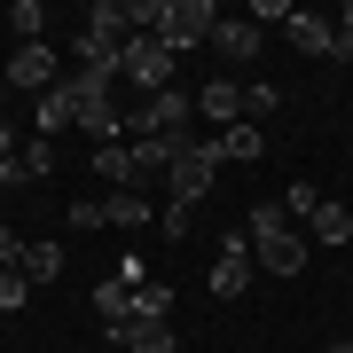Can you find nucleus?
I'll return each instance as SVG.
<instances>
[{"label": "nucleus", "instance_id": "7", "mask_svg": "<svg viewBox=\"0 0 353 353\" xmlns=\"http://www.w3.org/2000/svg\"><path fill=\"white\" fill-rule=\"evenodd\" d=\"M252 275H259V259H252V228H228L220 236V259H212V299H236V290H252Z\"/></svg>", "mask_w": 353, "mask_h": 353}, {"label": "nucleus", "instance_id": "14", "mask_svg": "<svg viewBox=\"0 0 353 353\" xmlns=\"http://www.w3.org/2000/svg\"><path fill=\"white\" fill-rule=\"evenodd\" d=\"M102 220H110L118 236H141V228L157 220V204L141 196V189H118V196H102Z\"/></svg>", "mask_w": 353, "mask_h": 353}, {"label": "nucleus", "instance_id": "9", "mask_svg": "<svg viewBox=\"0 0 353 353\" xmlns=\"http://www.w3.org/2000/svg\"><path fill=\"white\" fill-rule=\"evenodd\" d=\"M8 87H24V94H55V48H48V39L8 55Z\"/></svg>", "mask_w": 353, "mask_h": 353}, {"label": "nucleus", "instance_id": "6", "mask_svg": "<svg viewBox=\"0 0 353 353\" xmlns=\"http://www.w3.org/2000/svg\"><path fill=\"white\" fill-rule=\"evenodd\" d=\"M212 24H220V8L212 0H165V16H157V32L150 39H165V48H196V39H212Z\"/></svg>", "mask_w": 353, "mask_h": 353}, {"label": "nucleus", "instance_id": "10", "mask_svg": "<svg viewBox=\"0 0 353 353\" xmlns=\"http://www.w3.org/2000/svg\"><path fill=\"white\" fill-rule=\"evenodd\" d=\"M290 48H299V55H314V63H338V24H330V16L290 8Z\"/></svg>", "mask_w": 353, "mask_h": 353}, {"label": "nucleus", "instance_id": "3", "mask_svg": "<svg viewBox=\"0 0 353 353\" xmlns=\"http://www.w3.org/2000/svg\"><path fill=\"white\" fill-rule=\"evenodd\" d=\"M55 87H63V102H71V126H87L94 141H118V134H126V118H118L102 71H71V79H55Z\"/></svg>", "mask_w": 353, "mask_h": 353}, {"label": "nucleus", "instance_id": "27", "mask_svg": "<svg viewBox=\"0 0 353 353\" xmlns=\"http://www.w3.org/2000/svg\"><path fill=\"white\" fill-rule=\"evenodd\" d=\"M8 267H24V236H16V228H0V275H8Z\"/></svg>", "mask_w": 353, "mask_h": 353}, {"label": "nucleus", "instance_id": "12", "mask_svg": "<svg viewBox=\"0 0 353 353\" xmlns=\"http://www.w3.org/2000/svg\"><path fill=\"white\" fill-rule=\"evenodd\" d=\"M212 48L228 55V63H252V55L267 48V32H259V24H243V16H220V24H212Z\"/></svg>", "mask_w": 353, "mask_h": 353}, {"label": "nucleus", "instance_id": "29", "mask_svg": "<svg viewBox=\"0 0 353 353\" xmlns=\"http://www.w3.org/2000/svg\"><path fill=\"white\" fill-rule=\"evenodd\" d=\"M8 141H16V126H8V110H0V157H8Z\"/></svg>", "mask_w": 353, "mask_h": 353}, {"label": "nucleus", "instance_id": "22", "mask_svg": "<svg viewBox=\"0 0 353 353\" xmlns=\"http://www.w3.org/2000/svg\"><path fill=\"white\" fill-rule=\"evenodd\" d=\"M63 126H71V102H63V87H55V94H39V141L63 134Z\"/></svg>", "mask_w": 353, "mask_h": 353}, {"label": "nucleus", "instance_id": "24", "mask_svg": "<svg viewBox=\"0 0 353 353\" xmlns=\"http://www.w3.org/2000/svg\"><path fill=\"white\" fill-rule=\"evenodd\" d=\"M134 314H165V322H173V290H165V283H141L134 290Z\"/></svg>", "mask_w": 353, "mask_h": 353}, {"label": "nucleus", "instance_id": "20", "mask_svg": "<svg viewBox=\"0 0 353 353\" xmlns=\"http://www.w3.org/2000/svg\"><path fill=\"white\" fill-rule=\"evenodd\" d=\"M8 24L24 32V48H39V39H48V32H39V24H48V8H39V0H16V8H8Z\"/></svg>", "mask_w": 353, "mask_h": 353}, {"label": "nucleus", "instance_id": "31", "mask_svg": "<svg viewBox=\"0 0 353 353\" xmlns=\"http://www.w3.org/2000/svg\"><path fill=\"white\" fill-rule=\"evenodd\" d=\"M330 353H353V338H338V345H330Z\"/></svg>", "mask_w": 353, "mask_h": 353}, {"label": "nucleus", "instance_id": "13", "mask_svg": "<svg viewBox=\"0 0 353 353\" xmlns=\"http://www.w3.org/2000/svg\"><path fill=\"white\" fill-rule=\"evenodd\" d=\"M196 118H212L220 134H228V126H243V87H236V79H212V87L196 94Z\"/></svg>", "mask_w": 353, "mask_h": 353}, {"label": "nucleus", "instance_id": "23", "mask_svg": "<svg viewBox=\"0 0 353 353\" xmlns=\"http://www.w3.org/2000/svg\"><path fill=\"white\" fill-rule=\"evenodd\" d=\"M283 212H290V220H299V212L314 220V212H322V189H314V181H290V196H283Z\"/></svg>", "mask_w": 353, "mask_h": 353}, {"label": "nucleus", "instance_id": "17", "mask_svg": "<svg viewBox=\"0 0 353 353\" xmlns=\"http://www.w3.org/2000/svg\"><path fill=\"white\" fill-rule=\"evenodd\" d=\"M24 275H32V283H55V275H63V236L24 243Z\"/></svg>", "mask_w": 353, "mask_h": 353}, {"label": "nucleus", "instance_id": "11", "mask_svg": "<svg viewBox=\"0 0 353 353\" xmlns=\"http://www.w3.org/2000/svg\"><path fill=\"white\" fill-rule=\"evenodd\" d=\"M110 338L126 345V353H173V330H165V314H126Z\"/></svg>", "mask_w": 353, "mask_h": 353}, {"label": "nucleus", "instance_id": "18", "mask_svg": "<svg viewBox=\"0 0 353 353\" xmlns=\"http://www.w3.org/2000/svg\"><path fill=\"white\" fill-rule=\"evenodd\" d=\"M306 228H314L322 243H353V204H330V196H322V212L306 220Z\"/></svg>", "mask_w": 353, "mask_h": 353}, {"label": "nucleus", "instance_id": "4", "mask_svg": "<svg viewBox=\"0 0 353 353\" xmlns=\"http://www.w3.org/2000/svg\"><path fill=\"white\" fill-rule=\"evenodd\" d=\"M189 118H196V94H181V87H165V94H150V102H141V110L126 118V134L134 141H189Z\"/></svg>", "mask_w": 353, "mask_h": 353}, {"label": "nucleus", "instance_id": "21", "mask_svg": "<svg viewBox=\"0 0 353 353\" xmlns=\"http://www.w3.org/2000/svg\"><path fill=\"white\" fill-rule=\"evenodd\" d=\"M275 110H283V87H259L252 79V87H243V118L259 126V118H275Z\"/></svg>", "mask_w": 353, "mask_h": 353}, {"label": "nucleus", "instance_id": "16", "mask_svg": "<svg viewBox=\"0 0 353 353\" xmlns=\"http://www.w3.org/2000/svg\"><path fill=\"white\" fill-rule=\"evenodd\" d=\"M204 150H212L220 165H252V157H267V134L252 126V118H243V126H228L220 141H204Z\"/></svg>", "mask_w": 353, "mask_h": 353}, {"label": "nucleus", "instance_id": "8", "mask_svg": "<svg viewBox=\"0 0 353 353\" xmlns=\"http://www.w3.org/2000/svg\"><path fill=\"white\" fill-rule=\"evenodd\" d=\"M212 173H220V157L204 150V141H189V150L173 157V173H165V189H173V204H189V212H196L204 189H212Z\"/></svg>", "mask_w": 353, "mask_h": 353}, {"label": "nucleus", "instance_id": "1", "mask_svg": "<svg viewBox=\"0 0 353 353\" xmlns=\"http://www.w3.org/2000/svg\"><path fill=\"white\" fill-rule=\"evenodd\" d=\"M252 259H259V275H306V236L290 228L283 204H252Z\"/></svg>", "mask_w": 353, "mask_h": 353}, {"label": "nucleus", "instance_id": "28", "mask_svg": "<svg viewBox=\"0 0 353 353\" xmlns=\"http://www.w3.org/2000/svg\"><path fill=\"white\" fill-rule=\"evenodd\" d=\"M24 181H39V173H32L24 157H0V189H24Z\"/></svg>", "mask_w": 353, "mask_h": 353}, {"label": "nucleus", "instance_id": "15", "mask_svg": "<svg viewBox=\"0 0 353 353\" xmlns=\"http://www.w3.org/2000/svg\"><path fill=\"white\" fill-rule=\"evenodd\" d=\"M94 173L110 189H141V165H134V141H94Z\"/></svg>", "mask_w": 353, "mask_h": 353}, {"label": "nucleus", "instance_id": "2", "mask_svg": "<svg viewBox=\"0 0 353 353\" xmlns=\"http://www.w3.org/2000/svg\"><path fill=\"white\" fill-rule=\"evenodd\" d=\"M126 39H134V16H126V0H94V16L79 24V71H102V79H118V55H126Z\"/></svg>", "mask_w": 353, "mask_h": 353}, {"label": "nucleus", "instance_id": "25", "mask_svg": "<svg viewBox=\"0 0 353 353\" xmlns=\"http://www.w3.org/2000/svg\"><path fill=\"white\" fill-rule=\"evenodd\" d=\"M24 299H32V275H24V267H8V275H0V314H16Z\"/></svg>", "mask_w": 353, "mask_h": 353}, {"label": "nucleus", "instance_id": "5", "mask_svg": "<svg viewBox=\"0 0 353 353\" xmlns=\"http://www.w3.org/2000/svg\"><path fill=\"white\" fill-rule=\"evenodd\" d=\"M118 79H134L141 102L165 94V87H173V48H165V39H150V32H134V39H126V55H118Z\"/></svg>", "mask_w": 353, "mask_h": 353}, {"label": "nucleus", "instance_id": "26", "mask_svg": "<svg viewBox=\"0 0 353 353\" xmlns=\"http://www.w3.org/2000/svg\"><path fill=\"white\" fill-rule=\"evenodd\" d=\"M110 283H126V290H141V283H150V267H141V252H126V259H118V267H110Z\"/></svg>", "mask_w": 353, "mask_h": 353}, {"label": "nucleus", "instance_id": "30", "mask_svg": "<svg viewBox=\"0 0 353 353\" xmlns=\"http://www.w3.org/2000/svg\"><path fill=\"white\" fill-rule=\"evenodd\" d=\"M338 32H353V0H345V16H338Z\"/></svg>", "mask_w": 353, "mask_h": 353}, {"label": "nucleus", "instance_id": "19", "mask_svg": "<svg viewBox=\"0 0 353 353\" xmlns=\"http://www.w3.org/2000/svg\"><path fill=\"white\" fill-rule=\"evenodd\" d=\"M94 314H102V330H118V322L134 314V290L126 283H94Z\"/></svg>", "mask_w": 353, "mask_h": 353}]
</instances>
